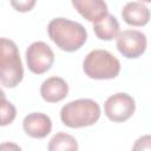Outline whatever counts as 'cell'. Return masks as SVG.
Wrapping results in <instances>:
<instances>
[{"instance_id": "obj_12", "label": "cell", "mask_w": 151, "mask_h": 151, "mask_svg": "<svg viewBox=\"0 0 151 151\" xmlns=\"http://www.w3.org/2000/svg\"><path fill=\"white\" fill-rule=\"evenodd\" d=\"M93 32L100 40H112L119 34V22L112 14H107L100 21L93 24Z\"/></svg>"}, {"instance_id": "obj_9", "label": "cell", "mask_w": 151, "mask_h": 151, "mask_svg": "<svg viewBox=\"0 0 151 151\" xmlns=\"http://www.w3.org/2000/svg\"><path fill=\"white\" fill-rule=\"evenodd\" d=\"M73 7L87 21L96 24L109 14L107 5L103 0H73Z\"/></svg>"}, {"instance_id": "obj_15", "label": "cell", "mask_w": 151, "mask_h": 151, "mask_svg": "<svg viewBox=\"0 0 151 151\" xmlns=\"http://www.w3.org/2000/svg\"><path fill=\"white\" fill-rule=\"evenodd\" d=\"M132 151H151V136L150 134H144L139 137L133 146Z\"/></svg>"}, {"instance_id": "obj_8", "label": "cell", "mask_w": 151, "mask_h": 151, "mask_svg": "<svg viewBox=\"0 0 151 151\" xmlns=\"http://www.w3.org/2000/svg\"><path fill=\"white\" fill-rule=\"evenodd\" d=\"M22 127L28 137L41 139L50 134L52 130V120L42 112H32L24 118Z\"/></svg>"}, {"instance_id": "obj_2", "label": "cell", "mask_w": 151, "mask_h": 151, "mask_svg": "<svg viewBox=\"0 0 151 151\" xmlns=\"http://www.w3.org/2000/svg\"><path fill=\"white\" fill-rule=\"evenodd\" d=\"M100 106L97 101L81 98L64 105L60 110V119L64 125L71 129H79L96 124L100 118Z\"/></svg>"}, {"instance_id": "obj_10", "label": "cell", "mask_w": 151, "mask_h": 151, "mask_svg": "<svg viewBox=\"0 0 151 151\" xmlns=\"http://www.w3.org/2000/svg\"><path fill=\"white\" fill-rule=\"evenodd\" d=\"M68 93L67 83L60 77H50L40 86V96L47 103H58L66 98Z\"/></svg>"}, {"instance_id": "obj_11", "label": "cell", "mask_w": 151, "mask_h": 151, "mask_svg": "<svg viewBox=\"0 0 151 151\" xmlns=\"http://www.w3.org/2000/svg\"><path fill=\"white\" fill-rule=\"evenodd\" d=\"M122 18L130 26H145L150 20V9L140 1H130L124 5Z\"/></svg>"}, {"instance_id": "obj_3", "label": "cell", "mask_w": 151, "mask_h": 151, "mask_svg": "<svg viewBox=\"0 0 151 151\" xmlns=\"http://www.w3.org/2000/svg\"><path fill=\"white\" fill-rule=\"evenodd\" d=\"M24 78V66L17 44L0 38V85L13 88Z\"/></svg>"}, {"instance_id": "obj_5", "label": "cell", "mask_w": 151, "mask_h": 151, "mask_svg": "<svg viewBox=\"0 0 151 151\" xmlns=\"http://www.w3.org/2000/svg\"><path fill=\"white\" fill-rule=\"evenodd\" d=\"M136 110L134 99L124 92H118L110 96L104 104L105 116L114 123L126 122L132 117Z\"/></svg>"}, {"instance_id": "obj_13", "label": "cell", "mask_w": 151, "mask_h": 151, "mask_svg": "<svg viewBox=\"0 0 151 151\" xmlns=\"http://www.w3.org/2000/svg\"><path fill=\"white\" fill-rule=\"evenodd\" d=\"M48 151H78V142L72 134L57 132L50 139Z\"/></svg>"}, {"instance_id": "obj_17", "label": "cell", "mask_w": 151, "mask_h": 151, "mask_svg": "<svg viewBox=\"0 0 151 151\" xmlns=\"http://www.w3.org/2000/svg\"><path fill=\"white\" fill-rule=\"evenodd\" d=\"M0 151H22L21 147L12 142H5L0 144Z\"/></svg>"}, {"instance_id": "obj_7", "label": "cell", "mask_w": 151, "mask_h": 151, "mask_svg": "<svg viewBox=\"0 0 151 151\" xmlns=\"http://www.w3.org/2000/svg\"><path fill=\"white\" fill-rule=\"evenodd\" d=\"M116 45L120 54L127 59L139 58L146 50V35L138 29H124L116 38Z\"/></svg>"}, {"instance_id": "obj_4", "label": "cell", "mask_w": 151, "mask_h": 151, "mask_svg": "<svg viewBox=\"0 0 151 151\" xmlns=\"http://www.w3.org/2000/svg\"><path fill=\"white\" fill-rule=\"evenodd\" d=\"M83 71L91 79H113L120 72V63L106 50H93L84 58Z\"/></svg>"}, {"instance_id": "obj_6", "label": "cell", "mask_w": 151, "mask_h": 151, "mask_svg": "<svg viewBox=\"0 0 151 151\" xmlns=\"http://www.w3.org/2000/svg\"><path fill=\"white\" fill-rule=\"evenodd\" d=\"M26 63L32 73L42 74L52 67L54 53L46 42L34 41L26 50Z\"/></svg>"}, {"instance_id": "obj_16", "label": "cell", "mask_w": 151, "mask_h": 151, "mask_svg": "<svg viewBox=\"0 0 151 151\" xmlns=\"http://www.w3.org/2000/svg\"><path fill=\"white\" fill-rule=\"evenodd\" d=\"M11 5L15 8V11L18 12H27L31 11L33 8V6L35 5L34 0H29V1H11Z\"/></svg>"}, {"instance_id": "obj_14", "label": "cell", "mask_w": 151, "mask_h": 151, "mask_svg": "<svg viewBox=\"0 0 151 151\" xmlns=\"http://www.w3.org/2000/svg\"><path fill=\"white\" fill-rule=\"evenodd\" d=\"M17 117L15 106L7 100L5 92L0 88V126H6L13 123Z\"/></svg>"}, {"instance_id": "obj_1", "label": "cell", "mask_w": 151, "mask_h": 151, "mask_svg": "<svg viewBox=\"0 0 151 151\" xmlns=\"http://www.w3.org/2000/svg\"><path fill=\"white\" fill-rule=\"evenodd\" d=\"M47 33L51 40L65 52L78 51L87 39L85 27L66 18H54L47 25Z\"/></svg>"}]
</instances>
